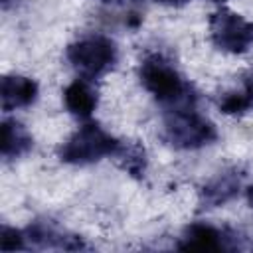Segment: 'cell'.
<instances>
[{
	"label": "cell",
	"instance_id": "1",
	"mask_svg": "<svg viewBox=\"0 0 253 253\" xmlns=\"http://www.w3.org/2000/svg\"><path fill=\"white\" fill-rule=\"evenodd\" d=\"M142 87L166 109L196 105V93L192 85L180 75V71L160 53H150L142 59L140 69Z\"/></svg>",
	"mask_w": 253,
	"mask_h": 253
},
{
	"label": "cell",
	"instance_id": "2",
	"mask_svg": "<svg viewBox=\"0 0 253 253\" xmlns=\"http://www.w3.org/2000/svg\"><path fill=\"white\" fill-rule=\"evenodd\" d=\"M217 130L211 121L196 111V105L166 109L164 115V140L180 150H196L211 144Z\"/></svg>",
	"mask_w": 253,
	"mask_h": 253
},
{
	"label": "cell",
	"instance_id": "3",
	"mask_svg": "<svg viewBox=\"0 0 253 253\" xmlns=\"http://www.w3.org/2000/svg\"><path fill=\"white\" fill-rule=\"evenodd\" d=\"M121 140L111 136L97 123H85L79 126L59 148V160L65 164L87 166L99 162L105 156H115Z\"/></svg>",
	"mask_w": 253,
	"mask_h": 253
},
{
	"label": "cell",
	"instance_id": "4",
	"mask_svg": "<svg viewBox=\"0 0 253 253\" xmlns=\"http://www.w3.org/2000/svg\"><path fill=\"white\" fill-rule=\"evenodd\" d=\"M65 57L83 79H95L111 71L119 59L117 43L107 36H85L67 45Z\"/></svg>",
	"mask_w": 253,
	"mask_h": 253
},
{
	"label": "cell",
	"instance_id": "5",
	"mask_svg": "<svg viewBox=\"0 0 253 253\" xmlns=\"http://www.w3.org/2000/svg\"><path fill=\"white\" fill-rule=\"evenodd\" d=\"M182 251H239V249H253V243L235 229H219L206 221L190 223L178 245Z\"/></svg>",
	"mask_w": 253,
	"mask_h": 253
},
{
	"label": "cell",
	"instance_id": "6",
	"mask_svg": "<svg viewBox=\"0 0 253 253\" xmlns=\"http://www.w3.org/2000/svg\"><path fill=\"white\" fill-rule=\"evenodd\" d=\"M211 43L227 53H245L253 45V22L231 10H217L210 16Z\"/></svg>",
	"mask_w": 253,
	"mask_h": 253
},
{
	"label": "cell",
	"instance_id": "7",
	"mask_svg": "<svg viewBox=\"0 0 253 253\" xmlns=\"http://www.w3.org/2000/svg\"><path fill=\"white\" fill-rule=\"evenodd\" d=\"M26 243L28 247L36 249H65V251H79L85 249L87 245L83 243L81 237L71 235L63 229H59L53 221L49 219H38L34 221L26 231Z\"/></svg>",
	"mask_w": 253,
	"mask_h": 253
},
{
	"label": "cell",
	"instance_id": "8",
	"mask_svg": "<svg viewBox=\"0 0 253 253\" xmlns=\"http://www.w3.org/2000/svg\"><path fill=\"white\" fill-rule=\"evenodd\" d=\"M243 178H245V174L239 168H227V170L215 174L200 190V198H198L200 208L210 210V208H217V206H223L229 200H233L243 186Z\"/></svg>",
	"mask_w": 253,
	"mask_h": 253
},
{
	"label": "cell",
	"instance_id": "9",
	"mask_svg": "<svg viewBox=\"0 0 253 253\" xmlns=\"http://www.w3.org/2000/svg\"><path fill=\"white\" fill-rule=\"evenodd\" d=\"M38 99V83L26 75H6L2 79V109L14 111L30 107Z\"/></svg>",
	"mask_w": 253,
	"mask_h": 253
},
{
	"label": "cell",
	"instance_id": "10",
	"mask_svg": "<svg viewBox=\"0 0 253 253\" xmlns=\"http://www.w3.org/2000/svg\"><path fill=\"white\" fill-rule=\"evenodd\" d=\"M63 103H65V109L73 117L89 119L93 115V111L97 109L99 97H97V91L93 89V85L89 83V79H75L73 83H69L65 87Z\"/></svg>",
	"mask_w": 253,
	"mask_h": 253
},
{
	"label": "cell",
	"instance_id": "11",
	"mask_svg": "<svg viewBox=\"0 0 253 253\" xmlns=\"http://www.w3.org/2000/svg\"><path fill=\"white\" fill-rule=\"evenodd\" d=\"M34 146L32 134L18 121L6 119L2 121V156L6 160L24 156Z\"/></svg>",
	"mask_w": 253,
	"mask_h": 253
},
{
	"label": "cell",
	"instance_id": "12",
	"mask_svg": "<svg viewBox=\"0 0 253 253\" xmlns=\"http://www.w3.org/2000/svg\"><path fill=\"white\" fill-rule=\"evenodd\" d=\"M115 156L121 160V166L128 174H132L136 178H140L144 174L146 154H144V148L140 144H125V142H121V146H119Z\"/></svg>",
	"mask_w": 253,
	"mask_h": 253
},
{
	"label": "cell",
	"instance_id": "13",
	"mask_svg": "<svg viewBox=\"0 0 253 253\" xmlns=\"http://www.w3.org/2000/svg\"><path fill=\"white\" fill-rule=\"evenodd\" d=\"M249 109L251 107H249V101H247L243 91L225 93L219 101V111L225 115H241V113H247Z\"/></svg>",
	"mask_w": 253,
	"mask_h": 253
},
{
	"label": "cell",
	"instance_id": "14",
	"mask_svg": "<svg viewBox=\"0 0 253 253\" xmlns=\"http://www.w3.org/2000/svg\"><path fill=\"white\" fill-rule=\"evenodd\" d=\"M0 249L2 251H16V249H28L26 235L20 229H14L10 225H2V235H0Z\"/></svg>",
	"mask_w": 253,
	"mask_h": 253
},
{
	"label": "cell",
	"instance_id": "15",
	"mask_svg": "<svg viewBox=\"0 0 253 253\" xmlns=\"http://www.w3.org/2000/svg\"><path fill=\"white\" fill-rule=\"evenodd\" d=\"M158 4H166V6H182V4H186L188 0H156Z\"/></svg>",
	"mask_w": 253,
	"mask_h": 253
},
{
	"label": "cell",
	"instance_id": "16",
	"mask_svg": "<svg viewBox=\"0 0 253 253\" xmlns=\"http://www.w3.org/2000/svg\"><path fill=\"white\" fill-rule=\"evenodd\" d=\"M247 202H249V206L253 208V186L247 190Z\"/></svg>",
	"mask_w": 253,
	"mask_h": 253
},
{
	"label": "cell",
	"instance_id": "17",
	"mask_svg": "<svg viewBox=\"0 0 253 253\" xmlns=\"http://www.w3.org/2000/svg\"><path fill=\"white\" fill-rule=\"evenodd\" d=\"M101 2H119V0H101Z\"/></svg>",
	"mask_w": 253,
	"mask_h": 253
},
{
	"label": "cell",
	"instance_id": "18",
	"mask_svg": "<svg viewBox=\"0 0 253 253\" xmlns=\"http://www.w3.org/2000/svg\"><path fill=\"white\" fill-rule=\"evenodd\" d=\"M213 2H223V0H213Z\"/></svg>",
	"mask_w": 253,
	"mask_h": 253
}]
</instances>
